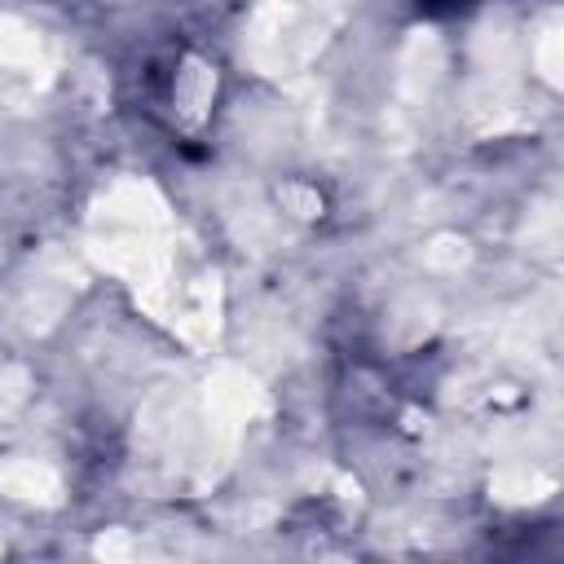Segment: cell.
Segmentation results:
<instances>
[{"label":"cell","mask_w":564,"mask_h":564,"mask_svg":"<svg viewBox=\"0 0 564 564\" xmlns=\"http://www.w3.org/2000/svg\"><path fill=\"white\" fill-rule=\"evenodd\" d=\"M427 4H454V0H427Z\"/></svg>","instance_id":"obj_1"}]
</instances>
